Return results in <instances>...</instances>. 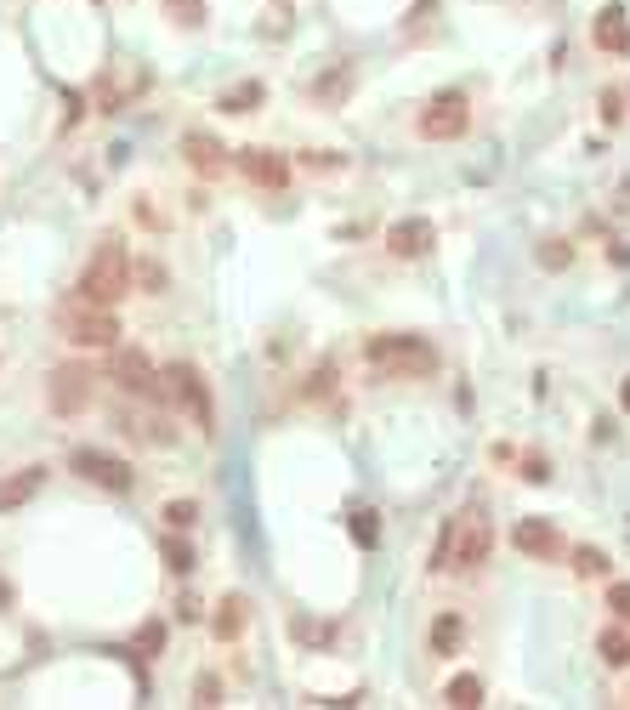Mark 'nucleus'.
Masks as SVG:
<instances>
[{
    "instance_id": "16",
    "label": "nucleus",
    "mask_w": 630,
    "mask_h": 710,
    "mask_svg": "<svg viewBox=\"0 0 630 710\" xmlns=\"http://www.w3.org/2000/svg\"><path fill=\"white\" fill-rule=\"evenodd\" d=\"M40 466H29V472H18V478H6L0 483V512H12V506H23V500H35V489H40Z\"/></svg>"
},
{
    "instance_id": "21",
    "label": "nucleus",
    "mask_w": 630,
    "mask_h": 710,
    "mask_svg": "<svg viewBox=\"0 0 630 710\" xmlns=\"http://www.w3.org/2000/svg\"><path fill=\"white\" fill-rule=\"evenodd\" d=\"M574 574H585V580H602V574H608V557H602L596 546H579V551H574Z\"/></svg>"
},
{
    "instance_id": "31",
    "label": "nucleus",
    "mask_w": 630,
    "mask_h": 710,
    "mask_svg": "<svg viewBox=\"0 0 630 710\" xmlns=\"http://www.w3.org/2000/svg\"><path fill=\"white\" fill-rule=\"evenodd\" d=\"M625 409H630V381H625Z\"/></svg>"
},
{
    "instance_id": "25",
    "label": "nucleus",
    "mask_w": 630,
    "mask_h": 710,
    "mask_svg": "<svg viewBox=\"0 0 630 710\" xmlns=\"http://www.w3.org/2000/svg\"><path fill=\"white\" fill-rule=\"evenodd\" d=\"M568 262H574V250L562 245V239H545V245H540V267H557V273H562Z\"/></svg>"
},
{
    "instance_id": "8",
    "label": "nucleus",
    "mask_w": 630,
    "mask_h": 710,
    "mask_svg": "<svg viewBox=\"0 0 630 710\" xmlns=\"http://www.w3.org/2000/svg\"><path fill=\"white\" fill-rule=\"evenodd\" d=\"M108 353H114L108 358V375H114L125 392H159V370H154V358L142 353V347H120V341H114Z\"/></svg>"
},
{
    "instance_id": "29",
    "label": "nucleus",
    "mask_w": 630,
    "mask_h": 710,
    "mask_svg": "<svg viewBox=\"0 0 630 710\" xmlns=\"http://www.w3.org/2000/svg\"><path fill=\"white\" fill-rule=\"evenodd\" d=\"M142 648H148V654H154V648H159V642H165V625H148V631H142Z\"/></svg>"
},
{
    "instance_id": "20",
    "label": "nucleus",
    "mask_w": 630,
    "mask_h": 710,
    "mask_svg": "<svg viewBox=\"0 0 630 710\" xmlns=\"http://www.w3.org/2000/svg\"><path fill=\"white\" fill-rule=\"evenodd\" d=\"M596 648H602V659H608L613 671H625V665H630V637L619 631V625H608V631L596 637Z\"/></svg>"
},
{
    "instance_id": "1",
    "label": "nucleus",
    "mask_w": 630,
    "mask_h": 710,
    "mask_svg": "<svg viewBox=\"0 0 630 710\" xmlns=\"http://www.w3.org/2000/svg\"><path fill=\"white\" fill-rule=\"evenodd\" d=\"M364 364L375 375L409 381V375H432V370H438V353H432V341L403 336V330H386V336H369L364 341Z\"/></svg>"
},
{
    "instance_id": "12",
    "label": "nucleus",
    "mask_w": 630,
    "mask_h": 710,
    "mask_svg": "<svg viewBox=\"0 0 630 710\" xmlns=\"http://www.w3.org/2000/svg\"><path fill=\"white\" fill-rule=\"evenodd\" d=\"M591 40H596V52L630 57V12H625V6H602L596 23H591Z\"/></svg>"
},
{
    "instance_id": "13",
    "label": "nucleus",
    "mask_w": 630,
    "mask_h": 710,
    "mask_svg": "<svg viewBox=\"0 0 630 710\" xmlns=\"http://www.w3.org/2000/svg\"><path fill=\"white\" fill-rule=\"evenodd\" d=\"M386 250H392L398 262H415V256H426V250H432V222H426V216H403V222H392V233H386Z\"/></svg>"
},
{
    "instance_id": "9",
    "label": "nucleus",
    "mask_w": 630,
    "mask_h": 710,
    "mask_svg": "<svg viewBox=\"0 0 630 710\" xmlns=\"http://www.w3.org/2000/svg\"><path fill=\"white\" fill-rule=\"evenodd\" d=\"M91 387H97V375L86 364H57L52 370V409L57 415H80L91 404Z\"/></svg>"
},
{
    "instance_id": "30",
    "label": "nucleus",
    "mask_w": 630,
    "mask_h": 710,
    "mask_svg": "<svg viewBox=\"0 0 630 710\" xmlns=\"http://www.w3.org/2000/svg\"><path fill=\"white\" fill-rule=\"evenodd\" d=\"M6 603H12V586H6V580H0V608H6Z\"/></svg>"
},
{
    "instance_id": "22",
    "label": "nucleus",
    "mask_w": 630,
    "mask_h": 710,
    "mask_svg": "<svg viewBox=\"0 0 630 710\" xmlns=\"http://www.w3.org/2000/svg\"><path fill=\"white\" fill-rule=\"evenodd\" d=\"M256 103H262V86H239V91H228V97H222V108H228V114H250Z\"/></svg>"
},
{
    "instance_id": "4",
    "label": "nucleus",
    "mask_w": 630,
    "mask_h": 710,
    "mask_svg": "<svg viewBox=\"0 0 630 710\" xmlns=\"http://www.w3.org/2000/svg\"><path fill=\"white\" fill-rule=\"evenodd\" d=\"M57 330L74 341V347H114L120 341V324H114V313L97 302H86V296H74V302L57 307Z\"/></svg>"
},
{
    "instance_id": "19",
    "label": "nucleus",
    "mask_w": 630,
    "mask_h": 710,
    "mask_svg": "<svg viewBox=\"0 0 630 710\" xmlns=\"http://www.w3.org/2000/svg\"><path fill=\"white\" fill-rule=\"evenodd\" d=\"M159 557H165L171 574H193V546L182 540V534H165V540H159Z\"/></svg>"
},
{
    "instance_id": "24",
    "label": "nucleus",
    "mask_w": 630,
    "mask_h": 710,
    "mask_svg": "<svg viewBox=\"0 0 630 710\" xmlns=\"http://www.w3.org/2000/svg\"><path fill=\"white\" fill-rule=\"evenodd\" d=\"M352 540H358V546H375V540H381V523H375V512H352Z\"/></svg>"
},
{
    "instance_id": "6",
    "label": "nucleus",
    "mask_w": 630,
    "mask_h": 710,
    "mask_svg": "<svg viewBox=\"0 0 630 710\" xmlns=\"http://www.w3.org/2000/svg\"><path fill=\"white\" fill-rule=\"evenodd\" d=\"M159 392H171L176 404L193 415V426L199 432H216V409H210V392H205V381H199V370H188V364H171L165 370V387Z\"/></svg>"
},
{
    "instance_id": "14",
    "label": "nucleus",
    "mask_w": 630,
    "mask_h": 710,
    "mask_svg": "<svg viewBox=\"0 0 630 710\" xmlns=\"http://www.w3.org/2000/svg\"><path fill=\"white\" fill-rule=\"evenodd\" d=\"M511 540H517V551H528V557H545V563L562 551V534L551 529L545 517H523V523L511 529Z\"/></svg>"
},
{
    "instance_id": "15",
    "label": "nucleus",
    "mask_w": 630,
    "mask_h": 710,
    "mask_svg": "<svg viewBox=\"0 0 630 710\" xmlns=\"http://www.w3.org/2000/svg\"><path fill=\"white\" fill-rule=\"evenodd\" d=\"M245 620H250V603H245V597H222V603H216V620H210V631H216L222 642H233L239 631H245Z\"/></svg>"
},
{
    "instance_id": "23",
    "label": "nucleus",
    "mask_w": 630,
    "mask_h": 710,
    "mask_svg": "<svg viewBox=\"0 0 630 710\" xmlns=\"http://www.w3.org/2000/svg\"><path fill=\"white\" fill-rule=\"evenodd\" d=\"M165 6H171V18L188 23V29H199V23H205V0H165Z\"/></svg>"
},
{
    "instance_id": "18",
    "label": "nucleus",
    "mask_w": 630,
    "mask_h": 710,
    "mask_svg": "<svg viewBox=\"0 0 630 710\" xmlns=\"http://www.w3.org/2000/svg\"><path fill=\"white\" fill-rule=\"evenodd\" d=\"M460 637H466L460 614H438V620H432V654H455Z\"/></svg>"
},
{
    "instance_id": "2",
    "label": "nucleus",
    "mask_w": 630,
    "mask_h": 710,
    "mask_svg": "<svg viewBox=\"0 0 630 710\" xmlns=\"http://www.w3.org/2000/svg\"><path fill=\"white\" fill-rule=\"evenodd\" d=\"M489 551H494V523L483 512H460V517H449L432 568H477V563H489Z\"/></svg>"
},
{
    "instance_id": "26",
    "label": "nucleus",
    "mask_w": 630,
    "mask_h": 710,
    "mask_svg": "<svg viewBox=\"0 0 630 710\" xmlns=\"http://www.w3.org/2000/svg\"><path fill=\"white\" fill-rule=\"evenodd\" d=\"M608 608L630 625V580H613V586H608Z\"/></svg>"
},
{
    "instance_id": "28",
    "label": "nucleus",
    "mask_w": 630,
    "mask_h": 710,
    "mask_svg": "<svg viewBox=\"0 0 630 710\" xmlns=\"http://www.w3.org/2000/svg\"><path fill=\"white\" fill-rule=\"evenodd\" d=\"M199 705H222V682L216 676H199Z\"/></svg>"
},
{
    "instance_id": "10",
    "label": "nucleus",
    "mask_w": 630,
    "mask_h": 710,
    "mask_svg": "<svg viewBox=\"0 0 630 710\" xmlns=\"http://www.w3.org/2000/svg\"><path fill=\"white\" fill-rule=\"evenodd\" d=\"M182 154H188V165H193V171H199L205 182L228 177V165H233V160H228V148L210 137V131H188V137H182Z\"/></svg>"
},
{
    "instance_id": "7",
    "label": "nucleus",
    "mask_w": 630,
    "mask_h": 710,
    "mask_svg": "<svg viewBox=\"0 0 630 710\" xmlns=\"http://www.w3.org/2000/svg\"><path fill=\"white\" fill-rule=\"evenodd\" d=\"M69 466L86 483H97V489H114V495H125V489H131V466H125L120 455H108V449H74Z\"/></svg>"
},
{
    "instance_id": "17",
    "label": "nucleus",
    "mask_w": 630,
    "mask_h": 710,
    "mask_svg": "<svg viewBox=\"0 0 630 710\" xmlns=\"http://www.w3.org/2000/svg\"><path fill=\"white\" fill-rule=\"evenodd\" d=\"M443 705H455V710H477V705H483V682H477L472 671L455 676V682L443 688Z\"/></svg>"
},
{
    "instance_id": "5",
    "label": "nucleus",
    "mask_w": 630,
    "mask_h": 710,
    "mask_svg": "<svg viewBox=\"0 0 630 710\" xmlns=\"http://www.w3.org/2000/svg\"><path fill=\"white\" fill-rule=\"evenodd\" d=\"M466 125H472V103L460 91H438L432 103L420 108V137L426 142H455Z\"/></svg>"
},
{
    "instance_id": "11",
    "label": "nucleus",
    "mask_w": 630,
    "mask_h": 710,
    "mask_svg": "<svg viewBox=\"0 0 630 710\" xmlns=\"http://www.w3.org/2000/svg\"><path fill=\"white\" fill-rule=\"evenodd\" d=\"M233 160H239V171H245L256 188H267V194H279L284 182H290V165H284L273 148H239Z\"/></svg>"
},
{
    "instance_id": "27",
    "label": "nucleus",
    "mask_w": 630,
    "mask_h": 710,
    "mask_svg": "<svg viewBox=\"0 0 630 710\" xmlns=\"http://www.w3.org/2000/svg\"><path fill=\"white\" fill-rule=\"evenodd\" d=\"M165 523H171V529H188V523H193V500H171V506H165Z\"/></svg>"
},
{
    "instance_id": "3",
    "label": "nucleus",
    "mask_w": 630,
    "mask_h": 710,
    "mask_svg": "<svg viewBox=\"0 0 630 710\" xmlns=\"http://www.w3.org/2000/svg\"><path fill=\"white\" fill-rule=\"evenodd\" d=\"M125 290H131V256H125L120 239H103L97 256L86 262V273H80V296L97 307H114Z\"/></svg>"
}]
</instances>
